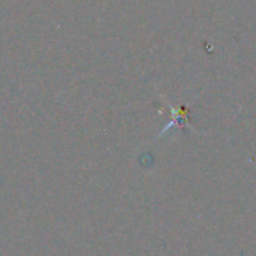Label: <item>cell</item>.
<instances>
[{"mask_svg":"<svg viewBox=\"0 0 256 256\" xmlns=\"http://www.w3.org/2000/svg\"><path fill=\"white\" fill-rule=\"evenodd\" d=\"M169 105V110H171V114H173V121H171L168 126H166V129H169L171 126H176V124H186L187 123V108H184V107H180V108H176V107H173L171 104H168ZM165 129V131H166Z\"/></svg>","mask_w":256,"mask_h":256,"instance_id":"1","label":"cell"}]
</instances>
